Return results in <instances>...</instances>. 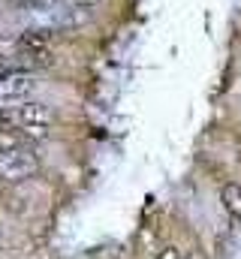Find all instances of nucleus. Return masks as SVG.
Returning <instances> with one entry per match:
<instances>
[{
    "mask_svg": "<svg viewBox=\"0 0 241 259\" xmlns=\"http://www.w3.org/2000/svg\"><path fill=\"white\" fill-rule=\"evenodd\" d=\"M18 121L21 130H46L55 124V109L49 103H39V100H24L18 106Z\"/></svg>",
    "mask_w": 241,
    "mask_h": 259,
    "instance_id": "nucleus-2",
    "label": "nucleus"
},
{
    "mask_svg": "<svg viewBox=\"0 0 241 259\" xmlns=\"http://www.w3.org/2000/svg\"><path fill=\"white\" fill-rule=\"evenodd\" d=\"M36 172H39V160H36V154H33L27 145H24V148H18V151L0 154V178H3V181L18 184V181L33 178Z\"/></svg>",
    "mask_w": 241,
    "mask_h": 259,
    "instance_id": "nucleus-1",
    "label": "nucleus"
},
{
    "mask_svg": "<svg viewBox=\"0 0 241 259\" xmlns=\"http://www.w3.org/2000/svg\"><path fill=\"white\" fill-rule=\"evenodd\" d=\"M190 259H202V256H190Z\"/></svg>",
    "mask_w": 241,
    "mask_h": 259,
    "instance_id": "nucleus-11",
    "label": "nucleus"
},
{
    "mask_svg": "<svg viewBox=\"0 0 241 259\" xmlns=\"http://www.w3.org/2000/svg\"><path fill=\"white\" fill-rule=\"evenodd\" d=\"M24 136L18 130H0V154H9V151H18L24 148Z\"/></svg>",
    "mask_w": 241,
    "mask_h": 259,
    "instance_id": "nucleus-5",
    "label": "nucleus"
},
{
    "mask_svg": "<svg viewBox=\"0 0 241 259\" xmlns=\"http://www.w3.org/2000/svg\"><path fill=\"white\" fill-rule=\"evenodd\" d=\"M235 160H238V166H241V133H238V148H235Z\"/></svg>",
    "mask_w": 241,
    "mask_h": 259,
    "instance_id": "nucleus-10",
    "label": "nucleus"
},
{
    "mask_svg": "<svg viewBox=\"0 0 241 259\" xmlns=\"http://www.w3.org/2000/svg\"><path fill=\"white\" fill-rule=\"evenodd\" d=\"M18 52L21 55H39V52H52V33L49 30H21L15 36Z\"/></svg>",
    "mask_w": 241,
    "mask_h": 259,
    "instance_id": "nucleus-3",
    "label": "nucleus"
},
{
    "mask_svg": "<svg viewBox=\"0 0 241 259\" xmlns=\"http://www.w3.org/2000/svg\"><path fill=\"white\" fill-rule=\"evenodd\" d=\"M0 181H3V178H0Z\"/></svg>",
    "mask_w": 241,
    "mask_h": 259,
    "instance_id": "nucleus-12",
    "label": "nucleus"
},
{
    "mask_svg": "<svg viewBox=\"0 0 241 259\" xmlns=\"http://www.w3.org/2000/svg\"><path fill=\"white\" fill-rule=\"evenodd\" d=\"M15 6H30V9H46V6H55L58 0H12Z\"/></svg>",
    "mask_w": 241,
    "mask_h": 259,
    "instance_id": "nucleus-8",
    "label": "nucleus"
},
{
    "mask_svg": "<svg viewBox=\"0 0 241 259\" xmlns=\"http://www.w3.org/2000/svg\"><path fill=\"white\" fill-rule=\"evenodd\" d=\"M0 130H21V121H18V109L0 106Z\"/></svg>",
    "mask_w": 241,
    "mask_h": 259,
    "instance_id": "nucleus-6",
    "label": "nucleus"
},
{
    "mask_svg": "<svg viewBox=\"0 0 241 259\" xmlns=\"http://www.w3.org/2000/svg\"><path fill=\"white\" fill-rule=\"evenodd\" d=\"M154 259H184V253H181L175 244H166V247H160V250H157V256H154Z\"/></svg>",
    "mask_w": 241,
    "mask_h": 259,
    "instance_id": "nucleus-7",
    "label": "nucleus"
},
{
    "mask_svg": "<svg viewBox=\"0 0 241 259\" xmlns=\"http://www.w3.org/2000/svg\"><path fill=\"white\" fill-rule=\"evenodd\" d=\"M66 3H69V6H75V9H85V12H88V9H97L103 0H66Z\"/></svg>",
    "mask_w": 241,
    "mask_h": 259,
    "instance_id": "nucleus-9",
    "label": "nucleus"
},
{
    "mask_svg": "<svg viewBox=\"0 0 241 259\" xmlns=\"http://www.w3.org/2000/svg\"><path fill=\"white\" fill-rule=\"evenodd\" d=\"M220 205L235 223H241V184L238 181H226L220 187Z\"/></svg>",
    "mask_w": 241,
    "mask_h": 259,
    "instance_id": "nucleus-4",
    "label": "nucleus"
}]
</instances>
